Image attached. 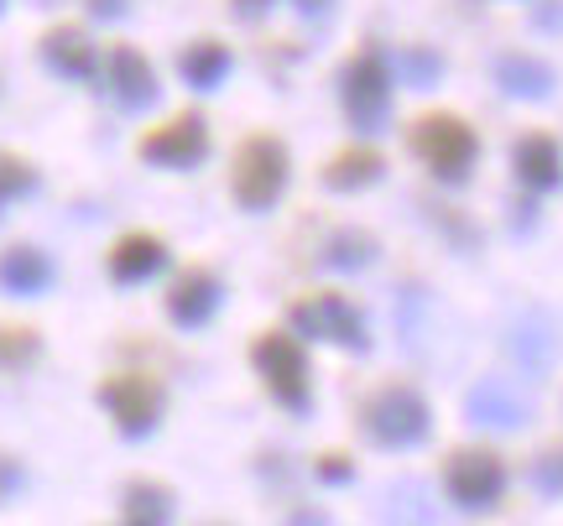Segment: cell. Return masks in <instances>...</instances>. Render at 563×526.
I'll use <instances>...</instances> for the list:
<instances>
[{
	"instance_id": "cell-1",
	"label": "cell",
	"mask_w": 563,
	"mask_h": 526,
	"mask_svg": "<svg viewBox=\"0 0 563 526\" xmlns=\"http://www.w3.org/2000/svg\"><path fill=\"white\" fill-rule=\"evenodd\" d=\"M251 360L262 370L266 391H272L287 412H302V406H308V396H313V391H308V355H302V345L292 334L266 328L262 339L251 345Z\"/></svg>"
},
{
	"instance_id": "cell-2",
	"label": "cell",
	"mask_w": 563,
	"mask_h": 526,
	"mask_svg": "<svg viewBox=\"0 0 563 526\" xmlns=\"http://www.w3.org/2000/svg\"><path fill=\"white\" fill-rule=\"evenodd\" d=\"M230 188L241 209H266L277 203V193L287 188V152L272 136H245L241 152H235V167H230Z\"/></svg>"
},
{
	"instance_id": "cell-3",
	"label": "cell",
	"mask_w": 563,
	"mask_h": 526,
	"mask_svg": "<svg viewBox=\"0 0 563 526\" xmlns=\"http://www.w3.org/2000/svg\"><path fill=\"white\" fill-rule=\"evenodd\" d=\"M162 381L157 376H146V370H115L110 381L100 385V406L115 417L125 438H141V433H152L162 417Z\"/></svg>"
},
{
	"instance_id": "cell-4",
	"label": "cell",
	"mask_w": 563,
	"mask_h": 526,
	"mask_svg": "<svg viewBox=\"0 0 563 526\" xmlns=\"http://www.w3.org/2000/svg\"><path fill=\"white\" fill-rule=\"evenodd\" d=\"M287 318L308 339H329V345H350V349L365 345V318L344 292H308V298L287 307Z\"/></svg>"
},
{
	"instance_id": "cell-5",
	"label": "cell",
	"mask_w": 563,
	"mask_h": 526,
	"mask_svg": "<svg viewBox=\"0 0 563 526\" xmlns=\"http://www.w3.org/2000/svg\"><path fill=\"white\" fill-rule=\"evenodd\" d=\"M365 433L386 448H407L428 433V402H422L412 385H382L371 402H365Z\"/></svg>"
},
{
	"instance_id": "cell-6",
	"label": "cell",
	"mask_w": 563,
	"mask_h": 526,
	"mask_svg": "<svg viewBox=\"0 0 563 526\" xmlns=\"http://www.w3.org/2000/svg\"><path fill=\"white\" fill-rule=\"evenodd\" d=\"M443 490H449V501L464 511L496 506L506 490V465L490 448H460V454L449 459V469H443Z\"/></svg>"
},
{
	"instance_id": "cell-7",
	"label": "cell",
	"mask_w": 563,
	"mask_h": 526,
	"mask_svg": "<svg viewBox=\"0 0 563 526\" xmlns=\"http://www.w3.org/2000/svg\"><path fill=\"white\" fill-rule=\"evenodd\" d=\"M412 152L439 178H464V167L475 163V136H470V125L460 115H422L412 125Z\"/></svg>"
},
{
	"instance_id": "cell-8",
	"label": "cell",
	"mask_w": 563,
	"mask_h": 526,
	"mask_svg": "<svg viewBox=\"0 0 563 526\" xmlns=\"http://www.w3.org/2000/svg\"><path fill=\"white\" fill-rule=\"evenodd\" d=\"M209 152V131H203L199 115H178V121L157 125L146 142H141V157L157 167H194Z\"/></svg>"
},
{
	"instance_id": "cell-9",
	"label": "cell",
	"mask_w": 563,
	"mask_h": 526,
	"mask_svg": "<svg viewBox=\"0 0 563 526\" xmlns=\"http://www.w3.org/2000/svg\"><path fill=\"white\" fill-rule=\"evenodd\" d=\"M214 307H220V277H214L209 266H188V271L173 277V287H167V313H173V324L199 328L214 318Z\"/></svg>"
},
{
	"instance_id": "cell-10",
	"label": "cell",
	"mask_w": 563,
	"mask_h": 526,
	"mask_svg": "<svg viewBox=\"0 0 563 526\" xmlns=\"http://www.w3.org/2000/svg\"><path fill=\"white\" fill-rule=\"evenodd\" d=\"M162 266H167V245H162L157 235H146V230L121 235V240L110 245V277H115V282H125V287L157 277Z\"/></svg>"
},
{
	"instance_id": "cell-11",
	"label": "cell",
	"mask_w": 563,
	"mask_h": 526,
	"mask_svg": "<svg viewBox=\"0 0 563 526\" xmlns=\"http://www.w3.org/2000/svg\"><path fill=\"white\" fill-rule=\"evenodd\" d=\"M47 282H53V261L42 256L37 245H11V250H0V287H5V292L32 298V292H42Z\"/></svg>"
},
{
	"instance_id": "cell-12",
	"label": "cell",
	"mask_w": 563,
	"mask_h": 526,
	"mask_svg": "<svg viewBox=\"0 0 563 526\" xmlns=\"http://www.w3.org/2000/svg\"><path fill=\"white\" fill-rule=\"evenodd\" d=\"M470 412H475L481 423H490V427H511V423H522L527 417V402L506 381H485V385L470 391Z\"/></svg>"
},
{
	"instance_id": "cell-13",
	"label": "cell",
	"mask_w": 563,
	"mask_h": 526,
	"mask_svg": "<svg viewBox=\"0 0 563 526\" xmlns=\"http://www.w3.org/2000/svg\"><path fill=\"white\" fill-rule=\"evenodd\" d=\"M173 522V495L152 480H131L125 485V526H167Z\"/></svg>"
},
{
	"instance_id": "cell-14",
	"label": "cell",
	"mask_w": 563,
	"mask_h": 526,
	"mask_svg": "<svg viewBox=\"0 0 563 526\" xmlns=\"http://www.w3.org/2000/svg\"><path fill=\"white\" fill-rule=\"evenodd\" d=\"M517 178L532 182V188H553L559 182V146L548 142V136L517 142Z\"/></svg>"
},
{
	"instance_id": "cell-15",
	"label": "cell",
	"mask_w": 563,
	"mask_h": 526,
	"mask_svg": "<svg viewBox=\"0 0 563 526\" xmlns=\"http://www.w3.org/2000/svg\"><path fill=\"white\" fill-rule=\"evenodd\" d=\"M382 178V157L376 152H340L334 163L323 167V182L329 188H365V182Z\"/></svg>"
},
{
	"instance_id": "cell-16",
	"label": "cell",
	"mask_w": 563,
	"mask_h": 526,
	"mask_svg": "<svg viewBox=\"0 0 563 526\" xmlns=\"http://www.w3.org/2000/svg\"><path fill=\"white\" fill-rule=\"evenodd\" d=\"M382 68L376 63H361V68H350V110H355V121H376V110H382Z\"/></svg>"
},
{
	"instance_id": "cell-17",
	"label": "cell",
	"mask_w": 563,
	"mask_h": 526,
	"mask_svg": "<svg viewBox=\"0 0 563 526\" xmlns=\"http://www.w3.org/2000/svg\"><path fill=\"white\" fill-rule=\"evenodd\" d=\"M115 89H121V100H125V104L152 100V74L141 68L136 53H121V58H115Z\"/></svg>"
},
{
	"instance_id": "cell-18",
	"label": "cell",
	"mask_w": 563,
	"mask_h": 526,
	"mask_svg": "<svg viewBox=\"0 0 563 526\" xmlns=\"http://www.w3.org/2000/svg\"><path fill=\"white\" fill-rule=\"evenodd\" d=\"M371 256H376V240H371V235H355V230H340V235L329 240V250H323L329 266H365Z\"/></svg>"
},
{
	"instance_id": "cell-19",
	"label": "cell",
	"mask_w": 563,
	"mask_h": 526,
	"mask_svg": "<svg viewBox=\"0 0 563 526\" xmlns=\"http://www.w3.org/2000/svg\"><path fill=\"white\" fill-rule=\"evenodd\" d=\"M32 188H37V172L21 163V157L0 152V203H5V199H21V193H32Z\"/></svg>"
},
{
	"instance_id": "cell-20",
	"label": "cell",
	"mask_w": 563,
	"mask_h": 526,
	"mask_svg": "<svg viewBox=\"0 0 563 526\" xmlns=\"http://www.w3.org/2000/svg\"><path fill=\"white\" fill-rule=\"evenodd\" d=\"M47 53H53L68 74H84V68H89V47H84L79 32H53V37H47Z\"/></svg>"
},
{
	"instance_id": "cell-21",
	"label": "cell",
	"mask_w": 563,
	"mask_h": 526,
	"mask_svg": "<svg viewBox=\"0 0 563 526\" xmlns=\"http://www.w3.org/2000/svg\"><path fill=\"white\" fill-rule=\"evenodd\" d=\"M37 355V334L32 328H0V365H26Z\"/></svg>"
},
{
	"instance_id": "cell-22",
	"label": "cell",
	"mask_w": 563,
	"mask_h": 526,
	"mask_svg": "<svg viewBox=\"0 0 563 526\" xmlns=\"http://www.w3.org/2000/svg\"><path fill=\"white\" fill-rule=\"evenodd\" d=\"M183 68H188L199 83H209L224 68V58H220V47H203V53H194V58H183Z\"/></svg>"
},
{
	"instance_id": "cell-23",
	"label": "cell",
	"mask_w": 563,
	"mask_h": 526,
	"mask_svg": "<svg viewBox=\"0 0 563 526\" xmlns=\"http://www.w3.org/2000/svg\"><path fill=\"white\" fill-rule=\"evenodd\" d=\"M16 490H21V465L11 454H0V501H11Z\"/></svg>"
},
{
	"instance_id": "cell-24",
	"label": "cell",
	"mask_w": 563,
	"mask_h": 526,
	"mask_svg": "<svg viewBox=\"0 0 563 526\" xmlns=\"http://www.w3.org/2000/svg\"><path fill=\"white\" fill-rule=\"evenodd\" d=\"M538 480H543L548 490H563V454H543V459H538Z\"/></svg>"
},
{
	"instance_id": "cell-25",
	"label": "cell",
	"mask_w": 563,
	"mask_h": 526,
	"mask_svg": "<svg viewBox=\"0 0 563 526\" xmlns=\"http://www.w3.org/2000/svg\"><path fill=\"white\" fill-rule=\"evenodd\" d=\"M319 474H323V480H344V474H350V465H344V454H323Z\"/></svg>"
},
{
	"instance_id": "cell-26",
	"label": "cell",
	"mask_w": 563,
	"mask_h": 526,
	"mask_svg": "<svg viewBox=\"0 0 563 526\" xmlns=\"http://www.w3.org/2000/svg\"><path fill=\"white\" fill-rule=\"evenodd\" d=\"M292 526H329V516H323V511H298Z\"/></svg>"
}]
</instances>
